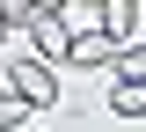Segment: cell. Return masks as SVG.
Returning <instances> with one entry per match:
<instances>
[{"label": "cell", "instance_id": "cell-5", "mask_svg": "<svg viewBox=\"0 0 146 132\" xmlns=\"http://www.w3.org/2000/svg\"><path fill=\"white\" fill-rule=\"evenodd\" d=\"M110 74L124 81V88H146V44H124V52L110 59Z\"/></svg>", "mask_w": 146, "mask_h": 132}, {"label": "cell", "instance_id": "cell-2", "mask_svg": "<svg viewBox=\"0 0 146 132\" xmlns=\"http://www.w3.org/2000/svg\"><path fill=\"white\" fill-rule=\"evenodd\" d=\"M29 37H36V66H66V22L51 15V7H29Z\"/></svg>", "mask_w": 146, "mask_h": 132}, {"label": "cell", "instance_id": "cell-7", "mask_svg": "<svg viewBox=\"0 0 146 132\" xmlns=\"http://www.w3.org/2000/svg\"><path fill=\"white\" fill-rule=\"evenodd\" d=\"M22 117H29V110H22V103H15L7 88H0V132H22Z\"/></svg>", "mask_w": 146, "mask_h": 132}, {"label": "cell", "instance_id": "cell-4", "mask_svg": "<svg viewBox=\"0 0 146 132\" xmlns=\"http://www.w3.org/2000/svg\"><path fill=\"white\" fill-rule=\"evenodd\" d=\"M95 22H102V37L117 44V52H124V44H131V29H139V7H131V0H110V7H102Z\"/></svg>", "mask_w": 146, "mask_h": 132}, {"label": "cell", "instance_id": "cell-8", "mask_svg": "<svg viewBox=\"0 0 146 132\" xmlns=\"http://www.w3.org/2000/svg\"><path fill=\"white\" fill-rule=\"evenodd\" d=\"M0 44H7V15H0Z\"/></svg>", "mask_w": 146, "mask_h": 132}, {"label": "cell", "instance_id": "cell-3", "mask_svg": "<svg viewBox=\"0 0 146 132\" xmlns=\"http://www.w3.org/2000/svg\"><path fill=\"white\" fill-rule=\"evenodd\" d=\"M110 59H117V44H110L102 29H88V37L66 44V66H88V74H95V66H110Z\"/></svg>", "mask_w": 146, "mask_h": 132}, {"label": "cell", "instance_id": "cell-1", "mask_svg": "<svg viewBox=\"0 0 146 132\" xmlns=\"http://www.w3.org/2000/svg\"><path fill=\"white\" fill-rule=\"evenodd\" d=\"M7 95H15L22 110H44V103H58V81H51V66L15 59V81H7Z\"/></svg>", "mask_w": 146, "mask_h": 132}, {"label": "cell", "instance_id": "cell-9", "mask_svg": "<svg viewBox=\"0 0 146 132\" xmlns=\"http://www.w3.org/2000/svg\"><path fill=\"white\" fill-rule=\"evenodd\" d=\"M22 132H29V125H22Z\"/></svg>", "mask_w": 146, "mask_h": 132}, {"label": "cell", "instance_id": "cell-6", "mask_svg": "<svg viewBox=\"0 0 146 132\" xmlns=\"http://www.w3.org/2000/svg\"><path fill=\"white\" fill-rule=\"evenodd\" d=\"M110 110L117 117H146V88H124V81H117V88H110Z\"/></svg>", "mask_w": 146, "mask_h": 132}]
</instances>
